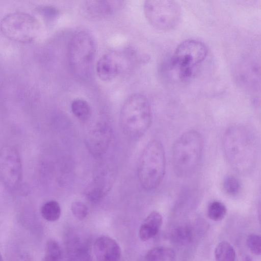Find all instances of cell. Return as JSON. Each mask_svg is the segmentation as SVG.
<instances>
[{
	"label": "cell",
	"mask_w": 261,
	"mask_h": 261,
	"mask_svg": "<svg viewBox=\"0 0 261 261\" xmlns=\"http://www.w3.org/2000/svg\"><path fill=\"white\" fill-rule=\"evenodd\" d=\"M256 134L249 126L235 124L223 134L222 147L226 161L237 173H251L257 161L258 143Z\"/></svg>",
	"instance_id": "obj_1"
},
{
	"label": "cell",
	"mask_w": 261,
	"mask_h": 261,
	"mask_svg": "<svg viewBox=\"0 0 261 261\" xmlns=\"http://www.w3.org/2000/svg\"><path fill=\"white\" fill-rule=\"evenodd\" d=\"M203 140L197 130L183 133L173 145L171 161L176 175L180 178L192 175L198 168L203 151Z\"/></svg>",
	"instance_id": "obj_2"
},
{
	"label": "cell",
	"mask_w": 261,
	"mask_h": 261,
	"mask_svg": "<svg viewBox=\"0 0 261 261\" xmlns=\"http://www.w3.org/2000/svg\"><path fill=\"white\" fill-rule=\"evenodd\" d=\"M152 122L151 107L147 98L134 93L124 102L120 112V125L124 134L138 140L146 132Z\"/></svg>",
	"instance_id": "obj_3"
},
{
	"label": "cell",
	"mask_w": 261,
	"mask_h": 261,
	"mask_svg": "<svg viewBox=\"0 0 261 261\" xmlns=\"http://www.w3.org/2000/svg\"><path fill=\"white\" fill-rule=\"evenodd\" d=\"M166 171L164 146L152 140L144 148L139 160L138 177L142 188L147 191L156 189L162 182Z\"/></svg>",
	"instance_id": "obj_4"
},
{
	"label": "cell",
	"mask_w": 261,
	"mask_h": 261,
	"mask_svg": "<svg viewBox=\"0 0 261 261\" xmlns=\"http://www.w3.org/2000/svg\"><path fill=\"white\" fill-rule=\"evenodd\" d=\"M96 51V41L90 32L81 30L74 33L68 44L67 60L75 76L82 79L89 76Z\"/></svg>",
	"instance_id": "obj_5"
},
{
	"label": "cell",
	"mask_w": 261,
	"mask_h": 261,
	"mask_svg": "<svg viewBox=\"0 0 261 261\" xmlns=\"http://www.w3.org/2000/svg\"><path fill=\"white\" fill-rule=\"evenodd\" d=\"M207 55V47L201 41L184 40L175 48L170 59V68L179 80L188 81L194 76Z\"/></svg>",
	"instance_id": "obj_6"
},
{
	"label": "cell",
	"mask_w": 261,
	"mask_h": 261,
	"mask_svg": "<svg viewBox=\"0 0 261 261\" xmlns=\"http://www.w3.org/2000/svg\"><path fill=\"white\" fill-rule=\"evenodd\" d=\"M2 33L7 38L19 43L35 41L42 31L41 24L35 16L24 12L8 14L0 22Z\"/></svg>",
	"instance_id": "obj_7"
},
{
	"label": "cell",
	"mask_w": 261,
	"mask_h": 261,
	"mask_svg": "<svg viewBox=\"0 0 261 261\" xmlns=\"http://www.w3.org/2000/svg\"><path fill=\"white\" fill-rule=\"evenodd\" d=\"M143 11L149 24L160 31L174 28L181 17L180 5L172 0L146 1L143 5Z\"/></svg>",
	"instance_id": "obj_8"
},
{
	"label": "cell",
	"mask_w": 261,
	"mask_h": 261,
	"mask_svg": "<svg viewBox=\"0 0 261 261\" xmlns=\"http://www.w3.org/2000/svg\"><path fill=\"white\" fill-rule=\"evenodd\" d=\"M136 57V51L130 49L108 51L97 61L95 66L96 74L102 81H112L135 62Z\"/></svg>",
	"instance_id": "obj_9"
},
{
	"label": "cell",
	"mask_w": 261,
	"mask_h": 261,
	"mask_svg": "<svg viewBox=\"0 0 261 261\" xmlns=\"http://www.w3.org/2000/svg\"><path fill=\"white\" fill-rule=\"evenodd\" d=\"M0 175L8 188L13 189L19 185L21 176V163L15 148L6 146L0 150Z\"/></svg>",
	"instance_id": "obj_10"
},
{
	"label": "cell",
	"mask_w": 261,
	"mask_h": 261,
	"mask_svg": "<svg viewBox=\"0 0 261 261\" xmlns=\"http://www.w3.org/2000/svg\"><path fill=\"white\" fill-rule=\"evenodd\" d=\"M122 6L120 1H87L81 6V12L88 18L101 19L113 15Z\"/></svg>",
	"instance_id": "obj_11"
},
{
	"label": "cell",
	"mask_w": 261,
	"mask_h": 261,
	"mask_svg": "<svg viewBox=\"0 0 261 261\" xmlns=\"http://www.w3.org/2000/svg\"><path fill=\"white\" fill-rule=\"evenodd\" d=\"M111 136L110 126L106 123H98L89 133L86 145L93 155L100 156L107 149Z\"/></svg>",
	"instance_id": "obj_12"
},
{
	"label": "cell",
	"mask_w": 261,
	"mask_h": 261,
	"mask_svg": "<svg viewBox=\"0 0 261 261\" xmlns=\"http://www.w3.org/2000/svg\"><path fill=\"white\" fill-rule=\"evenodd\" d=\"M93 252L98 261H119L121 248L113 239L102 236L95 241Z\"/></svg>",
	"instance_id": "obj_13"
},
{
	"label": "cell",
	"mask_w": 261,
	"mask_h": 261,
	"mask_svg": "<svg viewBox=\"0 0 261 261\" xmlns=\"http://www.w3.org/2000/svg\"><path fill=\"white\" fill-rule=\"evenodd\" d=\"M163 224L162 215L158 211L151 212L144 219L139 230V236L143 241H146L155 237Z\"/></svg>",
	"instance_id": "obj_14"
},
{
	"label": "cell",
	"mask_w": 261,
	"mask_h": 261,
	"mask_svg": "<svg viewBox=\"0 0 261 261\" xmlns=\"http://www.w3.org/2000/svg\"><path fill=\"white\" fill-rule=\"evenodd\" d=\"M175 256L174 251L169 247L158 246L150 250L145 256L146 261H167Z\"/></svg>",
	"instance_id": "obj_15"
},
{
	"label": "cell",
	"mask_w": 261,
	"mask_h": 261,
	"mask_svg": "<svg viewBox=\"0 0 261 261\" xmlns=\"http://www.w3.org/2000/svg\"><path fill=\"white\" fill-rule=\"evenodd\" d=\"M72 114L80 121L85 122L90 117L91 109L88 102L82 99L74 100L71 104Z\"/></svg>",
	"instance_id": "obj_16"
},
{
	"label": "cell",
	"mask_w": 261,
	"mask_h": 261,
	"mask_svg": "<svg viewBox=\"0 0 261 261\" xmlns=\"http://www.w3.org/2000/svg\"><path fill=\"white\" fill-rule=\"evenodd\" d=\"M215 257L216 261H235L236 253L233 247L229 242L223 241L216 247Z\"/></svg>",
	"instance_id": "obj_17"
},
{
	"label": "cell",
	"mask_w": 261,
	"mask_h": 261,
	"mask_svg": "<svg viewBox=\"0 0 261 261\" xmlns=\"http://www.w3.org/2000/svg\"><path fill=\"white\" fill-rule=\"evenodd\" d=\"M41 214L42 217L46 221H56L60 218L61 215L60 204L55 200L47 201L42 206Z\"/></svg>",
	"instance_id": "obj_18"
},
{
	"label": "cell",
	"mask_w": 261,
	"mask_h": 261,
	"mask_svg": "<svg viewBox=\"0 0 261 261\" xmlns=\"http://www.w3.org/2000/svg\"><path fill=\"white\" fill-rule=\"evenodd\" d=\"M63 258L62 249L55 240H48L45 247L43 261H61Z\"/></svg>",
	"instance_id": "obj_19"
},
{
	"label": "cell",
	"mask_w": 261,
	"mask_h": 261,
	"mask_svg": "<svg viewBox=\"0 0 261 261\" xmlns=\"http://www.w3.org/2000/svg\"><path fill=\"white\" fill-rule=\"evenodd\" d=\"M222 186L224 192L231 197L238 196L242 190L240 180L232 175H228L224 178Z\"/></svg>",
	"instance_id": "obj_20"
},
{
	"label": "cell",
	"mask_w": 261,
	"mask_h": 261,
	"mask_svg": "<svg viewBox=\"0 0 261 261\" xmlns=\"http://www.w3.org/2000/svg\"><path fill=\"white\" fill-rule=\"evenodd\" d=\"M227 213L226 206L221 202L214 201L211 202L207 208L208 218L214 221H219L222 220Z\"/></svg>",
	"instance_id": "obj_21"
},
{
	"label": "cell",
	"mask_w": 261,
	"mask_h": 261,
	"mask_svg": "<svg viewBox=\"0 0 261 261\" xmlns=\"http://www.w3.org/2000/svg\"><path fill=\"white\" fill-rule=\"evenodd\" d=\"M172 240L181 245H186L191 242L192 233L187 227L181 226L175 228L171 233Z\"/></svg>",
	"instance_id": "obj_22"
},
{
	"label": "cell",
	"mask_w": 261,
	"mask_h": 261,
	"mask_svg": "<svg viewBox=\"0 0 261 261\" xmlns=\"http://www.w3.org/2000/svg\"><path fill=\"white\" fill-rule=\"evenodd\" d=\"M248 248L255 255H259L261 253V238L258 234L249 235L246 241Z\"/></svg>",
	"instance_id": "obj_23"
},
{
	"label": "cell",
	"mask_w": 261,
	"mask_h": 261,
	"mask_svg": "<svg viewBox=\"0 0 261 261\" xmlns=\"http://www.w3.org/2000/svg\"><path fill=\"white\" fill-rule=\"evenodd\" d=\"M73 215L79 220H84L87 216L88 211L87 206L82 202L75 201L71 205Z\"/></svg>",
	"instance_id": "obj_24"
},
{
	"label": "cell",
	"mask_w": 261,
	"mask_h": 261,
	"mask_svg": "<svg viewBox=\"0 0 261 261\" xmlns=\"http://www.w3.org/2000/svg\"><path fill=\"white\" fill-rule=\"evenodd\" d=\"M244 261H252V259L249 256H247L245 257Z\"/></svg>",
	"instance_id": "obj_25"
},
{
	"label": "cell",
	"mask_w": 261,
	"mask_h": 261,
	"mask_svg": "<svg viewBox=\"0 0 261 261\" xmlns=\"http://www.w3.org/2000/svg\"><path fill=\"white\" fill-rule=\"evenodd\" d=\"M0 261H4L3 256H2V254H1V253H0Z\"/></svg>",
	"instance_id": "obj_26"
}]
</instances>
